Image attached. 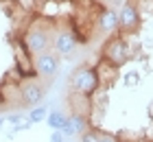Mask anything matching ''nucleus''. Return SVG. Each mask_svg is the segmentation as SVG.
Segmentation results:
<instances>
[{
    "label": "nucleus",
    "mask_w": 153,
    "mask_h": 142,
    "mask_svg": "<svg viewBox=\"0 0 153 142\" xmlns=\"http://www.w3.org/2000/svg\"><path fill=\"white\" fill-rule=\"evenodd\" d=\"M138 81V77L136 74H127V77H125V83H127V85H134Z\"/></svg>",
    "instance_id": "nucleus-14"
},
{
    "label": "nucleus",
    "mask_w": 153,
    "mask_h": 142,
    "mask_svg": "<svg viewBox=\"0 0 153 142\" xmlns=\"http://www.w3.org/2000/svg\"><path fill=\"white\" fill-rule=\"evenodd\" d=\"M68 120H70V127H72L74 136H79V133L88 131V116H85V114H72Z\"/></svg>",
    "instance_id": "nucleus-9"
},
{
    "label": "nucleus",
    "mask_w": 153,
    "mask_h": 142,
    "mask_svg": "<svg viewBox=\"0 0 153 142\" xmlns=\"http://www.w3.org/2000/svg\"><path fill=\"white\" fill-rule=\"evenodd\" d=\"M116 26H118V16H116V11L103 9V11L99 13V28H101V31H114Z\"/></svg>",
    "instance_id": "nucleus-8"
},
{
    "label": "nucleus",
    "mask_w": 153,
    "mask_h": 142,
    "mask_svg": "<svg viewBox=\"0 0 153 142\" xmlns=\"http://www.w3.org/2000/svg\"><path fill=\"white\" fill-rule=\"evenodd\" d=\"M46 118V105H39V107H33L29 112V120L31 123H39V120Z\"/></svg>",
    "instance_id": "nucleus-11"
},
{
    "label": "nucleus",
    "mask_w": 153,
    "mask_h": 142,
    "mask_svg": "<svg viewBox=\"0 0 153 142\" xmlns=\"http://www.w3.org/2000/svg\"><path fill=\"white\" fill-rule=\"evenodd\" d=\"M99 142H118V140H116L114 136H101V140H99Z\"/></svg>",
    "instance_id": "nucleus-15"
},
{
    "label": "nucleus",
    "mask_w": 153,
    "mask_h": 142,
    "mask_svg": "<svg viewBox=\"0 0 153 142\" xmlns=\"http://www.w3.org/2000/svg\"><path fill=\"white\" fill-rule=\"evenodd\" d=\"M140 24V11H138L136 4H123L120 13H118V26L125 28V31H134V28Z\"/></svg>",
    "instance_id": "nucleus-6"
},
{
    "label": "nucleus",
    "mask_w": 153,
    "mask_h": 142,
    "mask_svg": "<svg viewBox=\"0 0 153 142\" xmlns=\"http://www.w3.org/2000/svg\"><path fill=\"white\" fill-rule=\"evenodd\" d=\"M0 127H2V116H0Z\"/></svg>",
    "instance_id": "nucleus-17"
},
{
    "label": "nucleus",
    "mask_w": 153,
    "mask_h": 142,
    "mask_svg": "<svg viewBox=\"0 0 153 142\" xmlns=\"http://www.w3.org/2000/svg\"><path fill=\"white\" fill-rule=\"evenodd\" d=\"M99 74H96V70L92 68H76L72 77H70V90L72 92H79V94H94L96 90H99Z\"/></svg>",
    "instance_id": "nucleus-1"
},
{
    "label": "nucleus",
    "mask_w": 153,
    "mask_h": 142,
    "mask_svg": "<svg viewBox=\"0 0 153 142\" xmlns=\"http://www.w3.org/2000/svg\"><path fill=\"white\" fill-rule=\"evenodd\" d=\"M35 70H37L39 77L51 79V77H55L57 70H59V57L55 53H51V51H44V53L35 55Z\"/></svg>",
    "instance_id": "nucleus-4"
},
{
    "label": "nucleus",
    "mask_w": 153,
    "mask_h": 142,
    "mask_svg": "<svg viewBox=\"0 0 153 142\" xmlns=\"http://www.w3.org/2000/svg\"><path fill=\"white\" fill-rule=\"evenodd\" d=\"M103 57L109 61V66L118 68V66H123V63L129 59V48L120 37H112L105 44V48H103Z\"/></svg>",
    "instance_id": "nucleus-3"
},
{
    "label": "nucleus",
    "mask_w": 153,
    "mask_h": 142,
    "mask_svg": "<svg viewBox=\"0 0 153 142\" xmlns=\"http://www.w3.org/2000/svg\"><path fill=\"white\" fill-rule=\"evenodd\" d=\"M44 98V85L39 81H26L20 88V101L26 107H35V105Z\"/></svg>",
    "instance_id": "nucleus-5"
},
{
    "label": "nucleus",
    "mask_w": 153,
    "mask_h": 142,
    "mask_svg": "<svg viewBox=\"0 0 153 142\" xmlns=\"http://www.w3.org/2000/svg\"><path fill=\"white\" fill-rule=\"evenodd\" d=\"M24 44H26V48H29L33 55H39V53H44V51H51L53 39H51V33H48V28L35 24V26H31L29 31H26V35H24Z\"/></svg>",
    "instance_id": "nucleus-2"
},
{
    "label": "nucleus",
    "mask_w": 153,
    "mask_h": 142,
    "mask_svg": "<svg viewBox=\"0 0 153 142\" xmlns=\"http://www.w3.org/2000/svg\"><path fill=\"white\" fill-rule=\"evenodd\" d=\"M53 48H55V53H59V55H72L74 53V48H76V39H74V35L72 33H68V31H59V33H55V37H53Z\"/></svg>",
    "instance_id": "nucleus-7"
},
{
    "label": "nucleus",
    "mask_w": 153,
    "mask_h": 142,
    "mask_svg": "<svg viewBox=\"0 0 153 142\" xmlns=\"http://www.w3.org/2000/svg\"><path fill=\"white\" fill-rule=\"evenodd\" d=\"M46 120H48V125H51L53 129H61V127L68 123V116H66L64 112H59V109H53L51 114H48Z\"/></svg>",
    "instance_id": "nucleus-10"
},
{
    "label": "nucleus",
    "mask_w": 153,
    "mask_h": 142,
    "mask_svg": "<svg viewBox=\"0 0 153 142\" xmlns=\"http://www.w3.org/2000/svg\"><path fill=\"white\" fill-rule=\"evenodd\" d=\"M51 142H64V133H61L59 129H55L53 136H51Z\"/></svg>",
    "instance_id": "nucleus-13"
},
{
    "label": "nucleus",
    "mask_w": 153,
    "mask_h": 142,
    "mask_svg": "<svg viewBox=\"0 0 153 142\" xmlns=\"http://www.w3.org/2000/svg\"><path fill=\"white\" fill-rule=\"evenodd\" d=\"M103 2H107V4H118L120 0H103Z\"/></svg>",
    "instance_id": "nucleus-16"
},
{
    "label": "nucleus",
    "mask_w": 153,
    "mask_h": 142,
    "mask_svg": "<svg viewBox=\"0 0 153 142\" xmlns=\"http://www.w3.org/2000/svg\"><path fill=\"white\" fill-rule=\"evenodd\" d=\"M101 140V136L96 131H83V138H81V142H99Z\"/></svg>",
    "instance_id": "nucleus-12"
}]
</instances>
